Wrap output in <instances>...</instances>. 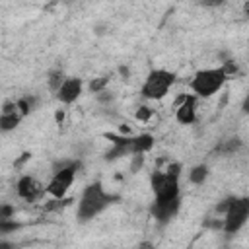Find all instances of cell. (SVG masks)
Listing matches in <instances>:
<instances>
[{
    "mask_svg": "<svg viewBox=\"0 0 249 249\" xmlns=\"http://www.w3.org/2000/svg\"><path fill=\"white\" fill-rule=\"evenodd\" d=\"M226 80H228V78L224 76L222 68L200 70V72L193 78L191 88H193V91H195L196 95H204V97H208V95L216 93V91L222 88V84H224Z\"/></svg>",
    "mask_w": 249,
    "mask_h": 249,
    "instance_id": "cell-2",
    "label": "cell"
},
{
    "mask_svg": "<svg viewBox=\"0 0 249 249\" xmlns=\"http://www.w3.org/2000/svg\"><path fill=\"white\" fill-rule=\"evenodd\" d=\"M19 113H2L0 115V130H12L19 123Z\"/></svg>",
    "mask_w": 249,
    "mask_h": 249,
    "instance_id": "cell-12",
    "label": "cell"
},
{
    "mask_svg": "<svg viewBox=\"0 0 249 249\" xmlns=\"http://www.w3.org/2000/svg\"><path fill=\"white\" fill-rule=\"evenodd\" d=\"M226 218H224V230L228 233H233L237 231L245 220H247V214H249V200L247 198H231L228 210L224 212Z\"/></svg>",
    "mask_w": 249,
    "mask_h": 249,
    "instance_id": "cell-4",
    "label": "cell"
},
{
    "mask_svg": "<svg viewBox=\"0 0 249 249\" xmlns=\"http://www.w3.org/2000/svg\"><path fill=\"white\" fill-rule=\"evenodd\" d=\"M111 200H113V196L103 191L101 183H93V185H89V187L84 191V195H82V198H80L78 216H80L82 220H89V218H93L95 214H99Z\"/></svg>",
    "mask_w": 249,
    "mask_h": 249,
    "instance_id": "cell-1",
    "label": "cell"
},
{
    "mask_svg": "<svg viewBox=\"0 0 249 249\" xmlns=\"http://www.w3.org/2000/svg\"><path fill=\"white\" fill-rule=\"evenodd\" d=\"M62 82H64V74H62L60 70H56V72L51 74V88H53V89H58V88L62 86Z\"/></svg>",
    "mask_w": 249,
    "mask_h": 249,
    "instance_id": "cell-15",
    "label": "cell"
},
{
    "mask_svg": "<svg viewBox=\"0 0 249 249\" xmlns=\"http://www.w3.org/2000/svg\"><path fill=\"white\" fill-rule=\"evenodd\" d=\"M80 91H82V82H80V78H66V80L62 82V86L56 89L58 99H60L62 103H72V101L80 95Z\"/></svg>",
    "mask_w": 249,
    "mask_h": 249,
    "instance_id": "cell-9",
    "label": "cell"
},
{
    "mask_svg": "<svg viewBox=\"0 0 249 249\" xmlns=\"http://www.w3.org/2000/svg\"><path fill=\"white\" fill-rule=\"evenodd\" d=\"M150 115H152V111H150L148 107H140V109H138V113H136V117H138L140 121H148V119H150Z\"/></svg>",
    "mask_w": 249,
    "mask_h": 249,
    "instance_id": "cell-18",
    "label": "cell"
},
{
    "mask_svg": "<svg viewBox=\"0 0 249 249\" xmlns=\"http://www.w3.org/2000/svg\"><path fill=\"white\" fill-rule=\"evenodd\" d=\"M0 249H16L12 243H8V241H0Z\"/></svg>",
    "mask_w": 249,
    "mask_h": 249,
    "instance_id": "cell-19",
    "label": "cell"
},
{
    "mask_svg": "<svg viewBox=\"0 0 249 249\" xmlns=\"http://www.w3.org/2000/svg\"><path fill=\"white\" fill-rule=\"evenodd\" d=\"M74 175H76V163H62L56 173L53 175L49 187H47V193L53 195L54 198H62L66 195V191L70 189L72 181H74Z\"/></svg>",
    "mask_w": 249,
    "mask_h": 249,
    "instance_id": "cell-5",
    "label": "cell"
},
{
    "mask_svg": "<svg viewBox=\"0 0 249 249\" xmlns=\"http://www.w3.org/2000/svg\"><path fill=\"white\" fill-rule=\"evenodd\" d=\"M14 214V206L10 204H0V220H10Z\"/></svg>",
    "mask_w": 249,
    "mask_h": 249,
    "instance_id": "cell-16",
    "label": "cell"
},
{
    "mask_svg": "<svg viewBox=\"0 0 249 249\" xmlns=\"http://www.w3.org/2000/svg\"><path fill=\"white\" fill-rule=\"evenodd\" d=\"M152 189L156 193V200H173V198H177L179 183H177V177H173L165 171L163 173L156 171L152 175Z\"/></svg>",
    "mask_w": 249,
    "mask_h": 249,
    "instance_id": "cell-6",
    "label": "cell"
},
{
    "mask_svg": "<svg viewBox=\"0 0 249 249\" xmlns=\"http://www.w3.org/2000/svg\"><path fill=\"white\" fill-rule=\"evenodd\" d=\"M41 193H43V187H41V183H39L37 179L25 175V177H21V179L18 181V195H19L21 198L29 200V202L35 200V198H39Z\"/></svg>",
    "mask_w": 249,
    "mask_h": 249,
    "instance_id": "cell-7",
    "label": "cell"
},
{
    "mask_svg": "<svg viewBox=\"0 0 249 249\" xmlns=\"http://www.w3.org/2000/svg\"><path fill=\"white\" fill-rule=\"evenodd\" d=\"M152 144H154L152 136H150V134H142V136H134V138H132L130 148H132V154H142V152L150 150Z\"/></svg>",
    "mask_w": 249,
    "mask_h": 249,
    "instance_id": "cell-11",
    "label": "cell"
},
{
    "mask_svg": "<svg viewBox=\"0 0 249 249\" xmlns=\"http://www.w3.org/2000/svg\"><path fill=\"white\" fill-rule=\"evenodd\" d=\"M140 249H150V245H148V243H144V245H142Z\"/></svg>",
    "mask_w": 249,
    "mask_h": 249,
    "instance_id": "cell-20",
    "label": "cell"
},
{
    "mask_svg": "<svg viewBox=\"0 0 249 249\" xmlns=\"http://www.w3.org/2000/svg\"><path fill=\"white\" fill-rule=\"evenodd\" d=\"M173 80H175V78H173L171 72L154 70V72L148 76V80L144 82V86H142V95L148 97V99H161V97L169 91Z\"/></svg>",
    "mask_w": 249,
    "mask_h": 249,
    "instance_id": "cell-3",
    "label": "cell"
},
{
    "mask_svg": "<svg viewBox=\"0 0 249 249\" xmlns=\"http://www.w3.org/2000/svg\"><path fill=\"white\" fill-rule=\"evenodd\" d=\"M177 121L183 124H191L196 117V101L193 95H183L179 99V107H177Z\"/></svg>",
    "mask_w": 249,
    "mask_h": 249,
    "instance_id": "cell-8",
    "label": "cell"
},
{
    "mask_svg": "<svg viewBox=\"0 0 249 249\" xmlns=\"http://www.w3.org/2000/svg\"><path fill=\"white\" fill-rule=\"evenodd\" d=\"M206 175H208L206 165H196V167H193V171L189 173L191 181H193V183H196V185H200V183L206 179Z\"/></svg>",
    "mask_w": 249,
    "mask_h": 249,
    "instance_id": "cell-13",
    "label": "cell"
},
{
    "mask_svg": "<svg viewBox=\"0 0 249 249\" xmlns=\"http://www.w3.org/2000/svg\"><path fill=\"white\" fill-rule=\"evenodd\" d=\"M19 228L18 222H12V220H0V233H10V231H16Z\"/></svg>",
    "mask_w": 249,
    "mask_h": 249,
    "instance_id": "cell-14",
    "label": "cell"
},
{
    "mask_svg": "<svg viewBox=\"0 0 249 249\" xmlns=\"http://www.w3.org/2000/svg\"><path fill=\"white\" fill-rule=\"evenodd\" d=\"M105 84H107V78H99V80H93V82L89 84V89H91V91H101V89L105 88Z\"/></svg>",
    "mask_w": 249,
    "mask_h": 249,
    "instance_id": "cell-17",
    "label": "cell"
},
{
    "mask_svg": "<svg viewBox=\"0 0 249 249\" xmlns=\"http://www.w3.org/2000/svg\"><path fill=\"white\" fill-rule=\"evenodd\" d=\"M179 208V198H173V200H156V204L152 206V214L160 220V222H165L169 220Z\"/></svg>",
    "mask_w": 249,
    "mask_h": 249,
    "instance_id": "cell-10",
    "label": "cell"
}]
</instances>
